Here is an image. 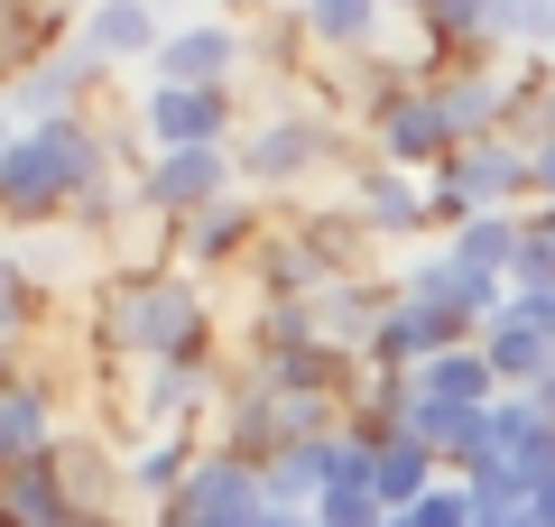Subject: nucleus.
I'll return each instance as SVG.
<instances>
[{"instance_id":"nucleus-24","label":"nucleus","mask_w":555,"mask_h":527,"mask_svg":"<svg viewBox=\"0 0 555 527\" xmlns=\"http://www.w3.org/2000/svg\"><path fill=\"white\" fill-rule=\"evenodd\" d=\"M75 527H120V518H75Z\"/></svg>"},{"instance_id":"nucleus-2","label":"nucleus","mask_w":555,"mask_h":527,"mask_svg":"<svg viewBox=\"0 0 555 527\" xmlns=\"http://www.w3.org/2000/svg\"><path fill=\"white\" fill-rule=\"evenodd\" d=\"M112 176V139L93 120H56V130H20L0 157V222L10 232H47L75 214V195H93Z\"/></svg>"},{"instance_id":"nucleus-17","label":"nucleus","mask_w":555,"mask_h":527,"mask_svg":"<svg viewBox=\"0 0 555 527\" xmlns=\"http://www.w3.org/2000/svg\"><path fill=\"white\" fill-rule=\"evenodd\" d=\"M491 56L555 65V0H491Z\"/></svg>"},{"instance_id":"nucleus-11","label":"nucleus","mask_w":555,"mask_h":527,"mask_svg":"<svg viewBox=\"0 0 555 527\" xmlns=\"http://www.w3.org/2000/svg\"><path fill=\"white\" fill-rule=\"evenodd\" d=\"M259 232H269V214H259L250 195H232V204H214V214L177 222V269L185 278H214V269H232V259H250Z\"/></svg>"},{"instance_id":"nucleus-16","label":"nucleus","mask_w":555,"mask_h":527,"mask_svg":"<svg viewBox=\"0 0 555 527\" xmlns=\"http://www.w3.org/2000/svg\"><path fill=\"white\" fill-rule=\"evenodd\" d=\"M416 389L426 398H444V408H500V371L491 361H481V343H454V351H436V361H426V371H416Z\"/></svg>"},{"instance_id":"nucleus-4","label":"nucleus","mask_w":555,"mask_h":527,"mask_svg":"<svg viewBox=\"0 0 555 527\" xmlns=\"http://www.w3.org/2000/svg\"><path fill=\"white\" fill-rule=\"evenodd\" d=\"M232 195H241V157L232 149H158L139 167V204L167 214V222H195V214H214Z\"/></svg>"},{"instance_id":"nucleus-15","label":"nucleus","mask_w":555,"mask_h":527,"mask_svg":"<svg viewBox=\"0 0 555 527\" xmlns=\"http://www.w3.org/2000/svg\"><path fill=\"white\" fill-rule=\"evenodd\" d=\"M481 361L500 371V389H537V380L555 371V333H537L528 314H500V324L481 333Z\"/></svg>"},{"instance_id":"nucleus-6","label":"nucleus","mask_w":555,"mask_h":527,"mask_svg":"<svg viewBox=\"0 0 555 527\" xmlns=\"http://www.w3.org/2000/svg\"><path fill=\"white\" fill-rule=\"evenodd\" d=\"M139 130H149V157L158 149H232L250 120L232 112V93H195V83H149L139 93Z\"/></svg>"},{"instance_id":"nucleus-12","label":"nucleus","mask_w":555,"mask_h":527,"mask_svg":"<svg viewBox=\"0 0 555 527\" xmlns=\"http://www.w3.org/2000/svg\"><path fill=\"white\" fill-rule=\"evenodd\" d=\"M297 38H306V56H334V65L379 56L389 47V0H306Z\"/></svg>"},{"instance_id":"nucleus-8","label":"nucleus","mask_w":555,"mask_h":527,"mask_svg":"<svg viewBox=\"0 0 555 527\" xmlns=\"http://www.w3.org/2000/svg\"><path fill=\"white\" fill-rule=\"evenodd\" d=\"M250 65V28L232 20H177L149 65V83H195V93H232V75Z\"/></svg>"},{"instance_id":"nucleus-5","label":"nucleus","mask_w":555,"mask_h":527,"mask_svg":"<svg viewBox=\"0 0 555 527\" xmlns=\"http://www.w3.org/2000/svg\"><path fill=\"white\" fill-rule=\"evenodd\" d=\"M361 130H371V157H379V167H398V176H436L444 157H454V130H444L436 83H398Z\"/></svg>"},{"instance_id":"nucleus-9","label":"nucleus","mask_w":555,"mask_h":527,"mask_svg":"<svg viewBox=\"0 0 555 527\" xmlns=\"http://www.w3.org/2000/svg\"><path fill=\"white\" fill-rule=\"evenodd\" d=\"M102 75H112V65H102V56H83V47L65 38L56 56H38L28 75H10V83H0V93H10V112H20V130H56V120H83L75 102L93 93Z\"/></svg>"},{"instance_id":"nucleus-23","label":"nucleus","mask_w":555,"mask_h":527,"mask_svg":"<svg viewBox=\"0 0 555 527\" xmlns=\"http://www.w3.org/2000/svg\"><path fill=\"white\" fill-rule=\"evenodd\" d=\"M158 10H195V20H204V0H158Z\"/></svg>"},{"instance_id":"nucleus-19","label":"nucleus","mask_w":555,"mask_h":527,"mask_svg":"<svg viewBox=\"0 0 555 527\" xmlns=\"http://www.w3.org/2000/svg\"><path fill=\"white\" fill-rule=\"evenodd\" d=\"M528 157H537V214H555V139H537Z\"/></svg>"},{"instance_id":"nucleus-10","label":"nucleus","mask_w":555,"mask_h":527,"mask_svg":"<svg viewBox=\"0 0 555 527\" xmlns=\"http://www.w3.org/2000/svg\"><path fill=\"white\" fill-rule=\"evenodd\" d=\"M167 28H177V20H167L158 0H93L83 28H75V47H83V56H102V65H158Z\"/></svg>"},{"instance_id":"nucleus-18","label":"nucleus","mask_w":555,"mask_h":527,"mask_svg":"<svg viewBox=\"0 0 555 527\" xmlns=\"http://www.w3.org/2000/svg\"><path fill=\"white\" fill-rule=\"evenodd\" d=\"M38 314H47V278L28 269L10 241H0V361H10V351L38 333Z\"/></svg>"},{"instance_id":"nucleus-21","label":"nucleus","mask_w":555,"mask_h":527,"mask_svg":"<svg viewBox=\"0 0 555 527\" xmlns=\"http://www.w3.org/2000/svg\"><path fill=\"white\" fill-rule=\"evenodd\" d=\"M398 10H408V20H426V0H389V20H398Z\"/></svg>"},{"instance_id":"nucleus-7","label":"nucleus","mask_w":555,"mask_h":527,"mask_svg":"<svg viewBox=\"0 0 555 527\" xmlns=\"http://www.w3.org/2000/svg\"><path fill=\"white\" fill-rule=\"evenodd\" d=\"M343 204L361 214V232L389 250V241H416V232H436V185L426 176H398V167H379V157H361L352 167V185H343Z\"/></svg>"},{"instance_id":"nucleus-20","label":"nucleus","mask_w":555,"mask_h":527,"mask_svg":"<svg viewBox=\"0 0 555 527\" xmlns=\"http://www.w3.org/2000/svg\"><path fill=\"white\" fill-rule=\"evenodd\" d=\"M10 139H20V112H10V93H0V157H10Z\"/></svg>"},{"instance_id":"nucleus-14","label":"nucleus","mask_w":555,"mask_h":527,"mask_svg":"<svg viewBox=\"0 0 555 527\" xmlns=\"http://www.w3.org/2000/svg\"><path fill=\"white\" fill-rule=\"evenodd\" d=\"M0 527H75V500H65L56 453H47V463H10V472H0Z\"/></svg>"},{"instance_id":"nucleus-1","label":"nucleus","mask_w":555,"mask_h":527,"mask_svg":"<svg viewBox=\"0 0 555 527\" xmlns=\"http://www.w3.org/2000/svg\"><path fill=\"white\" fill-rule=\"evenodd\" d=\"M102 343L120 371H167V361H214V287L185 269L158 278H112L93 306Z\"/></svg>"},{"instance_id":"nucleus-22","label":"nucleus","mask_w":555,"mask_h":527,"mask_svg":"<svg viewBox=\"0 0 555 527\" xmlns=\"http://www.w3.org/2000/svg\"><path fill=\"white\" fill-rule=\"evenodd\" d=\"M481 527H537V518H528V509H518V518H481Z\"/></svg>"},{"instance_id":"nucleus-25","label":"nucleus","mask_w":555,"mask_h":527,"mask_svg":"<svg viewBox=\"0 0 555 527\" xmlns=\"http://www.w3.org/2000/svg\"><path fill=\"white\" fill-rule=\"evenodd\" d=\"M278 10H306V0H278Z\"/></svg>"},{"instance_id":"nucleus-13","label":"nucleus","mask_w":555,"mask_h":527,"mask_svg":"<svg viewBox=\"0 0 555 527\" xmlns=\"http://www.w3.org/2000/svg\"><path fill=\"white\" fill-rule=\"evenodd\" d=\"M518 250H528V214H463L454 232H444V259H454L463 278H500V287H509Z\"/></svg>"},{"instance_id":"nucleus-3","label":"nucleus","mask_w":555,"mask_h":527,"mask_svg":"<svg viewBox=\"0 0 555 527\" xmlns=\"http://www.w3.org/2000/svg\"><path fill=\"white\" fill-rule=\"evenodd\" d=\"M334 149H343V112H297V102H269V112H259L250 130L232 139L241 185H259V195H278V185H306V176H315Z\"/></svg>"}]
</instances>
